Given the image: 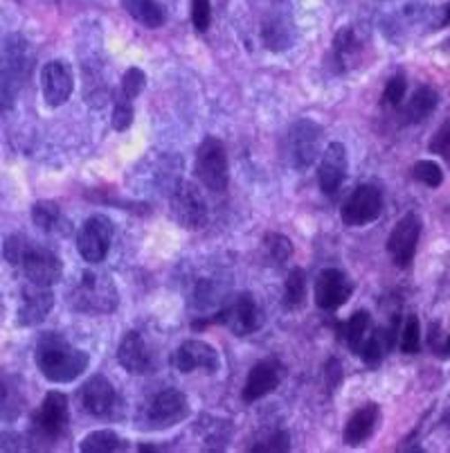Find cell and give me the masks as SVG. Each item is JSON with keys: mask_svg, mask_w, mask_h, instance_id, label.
I'll use <instances>...</instances> for the list:
<instances>
[{"mask_svg": "<svg viewBox=\"0 0 450 453\" xmlns=\"http://www.w3.org/2000/svg\"><path fill=\"white\" fill-rule=\"evenodd\" d=\"M77 397H80L81 409L93 418H109L118 403V393L104 374H93L90 379H86Z\"/></svg>", "mask_w": 450, "mask_h": 453, "instance_id": "cell-17", "label": "cell"}, {"mask_svg": "<svg viewBox=\"0 0 450 453\" xmlns=\"http://www.w3.org/2000/svg\"><path fill=\"white\" fill-rule=\"evenodd\" d=\"M119 303V294L111 275L97 271H81L70 294V304L84 314H111Z\"/></svg>", "mask_w": 450, "mask_h": 453, "instance_id": "cell-4", "label": "cell"}, {"mask_svg": "<svg viewBox=\"0 0 450 453\" xmlns=\"http://www.w3.org/2000/svg\"><path fill=\"white\" fill-rule=\"evenodd\" d=\"M169 208H172V217L179 221L183 228L198 230L203 228L208 221V203H205L203 195L198 192L196 185L180 180L179 185H173L172 196H169Z\"/></svg>", "mask_w": 450, "mask_h": 453, "instance_id": "cell-10", "label": "cell"}, {"mask_svg": "<svg viewBox=\"0 0 450 453\" xmlns=\"http://www.w3.org/2000/svg\"><path fill=\"white\" fill-rule=\"evenodd\" d=\"M441 424H444V426H450V409L446 411L444 418H441Z\"/></svg>", "mask_w": 450, "mask_h": 453, "instance_id": "cell-44", "label": "cell"}, {"mask_svg": "<svg viewBox=\"0 0 450 453\" xmlns=\"http://www.w3.org/2000/svg\"><path fill=\"white\" fill-rule=\"evenodd\" d=\"M34 359L41 374L52 384H70L74 379H80L90 364L88 352L70 345L57 332H48L41 336L36 343Z\"/></svg>", "mask_w": 450, "mask_h": 453, "instance_id": "cell-1", "label": "cell"}, {"mask_svg": "<svg viewBox=\"0 0 450 453\" xmlns=\"http://www.w3.org/2000/svg\"><path fill=\"white\" fill-rule=\"evenodd\" d=\"M378 422H381L378 403L370 402L365 406H361L352 418L347 419L345 434H342L345 444H349V447H361L362 442H367L374 435V431L378 428Z\"/></svg>", "mask_w": 450, "mask_h": 453, "instance_id": "cell-22", "label": "cell"}, {"mask_svg": "<svg viewBox=\"0 0 450 453\" xmlns=\"http://www.w3.org/2000/svg\"><path fill=\"white\" fill-rule=\"evenodd\" d=\"M444 26H450V5L444 10Z\"/></svg>", "mask_w": 450, "mask_h": 453, "instance_id": "cell-43", "label": "cell"}, {"mask_svg": "<svg viewBox=\"0 0 450 453\" xmlns=\"http://www.w3.org/2000/svg\"><path fill=\"white\" fill-rule=\"evenodd\" d=\"M25 409L23 386L19 379L0 374V419H16Z\"/></svg>", "mask_w": 450, "mask_h": 453, "instance_id": "cell-26", "label": "cell"}, {"mask_svg": "<svg viewBox=\"0 0 450 453\" xmlns=\"http://www.w3.org/2000/svg\"><path fill=\"white\" fill-rule=\"evenodd\" d=\"M131 125H133V102L119 97L113 109V129L126 131Z\"/></svg>", "mask_w": 450, "mask_h": 453, "instance_id": "cell-38", "label": "cell"}, {"mask_svg": "<svg viewBox=\"0 0 450 453\" xmlns=\"http://www.w3.org/2000/svg\"><path fill=\"white\" fill-rule=\"evenodd\" d=\"M358 50H361V43H358V36L354 27H345V30L338 32V36L333 39V57H336L338 70H345L354 64Z\"/></svg>", "mask_w": 450, "mask_h": 453, "instance_id": "cell-30", "label": "cell"}, {"mask_svg": "<svg viewBox=\"0 0 450 453\" xmlns=\"http://www.w3.org/2000/svg\"><path fill=\"white\" fill-rule=\"evenodd\" d=\"M347 179V150L342 142H332L327 151L322 154L320 167H317V180L320 189L327 196H336Z\"/></svg>", "mask_w": 450, "mask_h": 453, "instance_id": "cell-19", "label": "cell"}, {"mask_svg": "<svg viewBox=\"0 0 450 453\" xmlns=\"http://www.w3.org/2000/svg\"><path fill=\"white\" fill-rule=\"evenodd\" d=\"M437 104H439V93L432 86H419L403 106L401 118L406 125H419V122L428 120L435 113Z\"/></svg>", "mask_w": 450, "mask_h": 453, "instance_id": "cell-24", "label": "cell"}, {"mask_svg": "<svg viewBox=\"0 0 450 453\" xmlns=\"http://www.w3.org/2000/svg\"><path fill=\"white\" fill-rule=\"evenodd\" d=\"M399 348L403 354H416L421 349V323L415 314L406 316L399 327Z\"/></svg>", "mask_w": 450, "mask_h": 453, "instance_id": "cell-32", "label": "cell"}, {"mask_svg": "<svg viewBox=\"0 0 450 453\" xmlns=\"http://www.w3.org/2000/svg\"><path fill=\"white\" fill-rule=\"evenodd\" d=\"M34 52L23 35H10L0 50V111L14 106L16 95L32 75Z\"/></svg>", "mask_w": 450, "mask_h": 453, "instance_id": "cell-3", "label": "cell"}, {"mask_svg": "<svg viewBox=\"0 0 450 453\" xmlns=\"http://www.w3.org/2000/svg\"><path fill=\"white\" fill-rule=\"evenodd\" d=\"M396 336H399V319L392 320L387 327H371L370 336L365 339L362 348L358 349V357L367 365H378L385 359V354L392 352V348L396 345Z\"/></svg>", "mask_w": 450, "mask_h": 453, "instance_id": "cell-23", "label": "cell"}, {"mask_svg": "<svg viewBox=\"0 0 450 453\" xmlns=\"http://www.w3.org/2000/svg\"><path fill=\"white\" fill-rule=\"evenodd\" d=\"M408 93V81L403 75H394L385 84V90H383V104L392 106V109H399L406 100Z\"/></svg>", "mask_w": 450, "mask_h": 453, "instance_id": "cell-35", "label": "cell"}, {"mask_svg": "<svg viewBox=\"0 0 450 453\" xmlns=\"http://www.w3.org/2000/svg\"><path fill=\"white\" fill-rule=\"evenodd\" d=\"M354 282L338 269H324L316 280V304L324 311H336L352 298Z\"/></svg>", "mask_w": 450, "mask_h": 453, "instance_id": "cell-18", "label": "cell"}, {"mask_svg": "<svg viewBox=\"0 0 450 453\" xmlns=\"http://www.w3.org/2000/svg\"><path fill=\"white\" fill-rule=\"evenodd\" d=\"M212 323L225 325L237 336H250V334H255L263 325V311L259 309L253 294H241L237 296L234 303H230L228 307H223L217 316L203 320V323H194V327H205V325Z\"/></svg>", "mask_w": 450, "mask_h": 453, "instance_id": "cell-7", "label": "cell"}, {"mask_svg": "<svg viewBox=\"0 0 450 453\" xmlns=\"http://www.w3.org/2000/svg\"><path fill=\"white\" fill-rule=\"evenodd\" d=\"M3 255L14 269L25 275L27 282L52 287L64 275V265L55 253L36 242L27 240L25 234H10L3 246Z\"/></svg>", "mask_w": 450, "mask_h": 453, "instance_id": "cell-2", "label": "cell"}, {"mask_svg": "<svg viewBox=\"0 0 450 453\" xmlns=\"http://www.w3.org/2000/svg\"><path fill=\"white\" fill-rule=\"evenodd\" d=\"M189 418V402L180 390H163L149 399L140 413V424L144 431H164Z\"/></svg>", "mask_w": 450, "mask_h": 453, "instance_id": "cell-6", "label": "cell"}, {"mask_svg": "<svg viewBox=\"0 0 450 453\" xmlns=\"http://www.w3.org/2000/svg\"><path fill=\"white\" fill-rule=\"evenodd\" d=\"M55 307V294L43 284L27 282L20 291L19 303V325L20 327H34L41 325Z\"/></svg>", "mask_w": 450, "mask_h": 453, "instance_id": "cell-16", "label": "cell"}, {"mask_svg": "<svg viewBox=\"0 0 450 453\" xmlns=\"http://www.w3.org/2000/svg\"><path fill=\"white\" fill-rule=\"evenodd\" d=\"M322 127L313 120H297L286 134V160L295 170H309L317 158Z\"/></svg>", "mask_w": 450, "mask_h": 453, "instance_id": "cell-9", "label": "cell"}, {"mask_svg": "<svg viewBox=\"0 0 450 453\" xmlns=\"http://www.w3.org/2000/svg\"><path fill=\"white\" fill-rule=\"evenodd\" d=\"M291 449V440H288L286 431H275L272 435H268L262 444H255L250 451L255 453H279V451H288Z\"/></svg>", "mask_w": 450, "mask_h": 453, "instance_id": "cell-40", "label": "cell"}, {"mask_svg": "<svg viewBox=\"0 0 450 453\" xmlns=\"http://www.w3.org/2000/svg\"><path fill=\"white\" fill-rule=\"evenodd\" d=\"M439 354H441V357H450V336L446 339V343L439 348Z\"/></svg>", "mask_w": 450, "mask_h": 453, "instance_id": "cell-42", "label": "cell"}, {"mask_svg": "<svg viewBox=\"0 0 450 453\" xmlns=\"http://www.w3.org/2000/svg\"><path fill=\"white\" fill-rule=\"evenodd\" d=\"M327 377H329V390H336L338 384H340V377H342V372H340V361H338V359L329 361V365H327Z\"/></svg>", "mask_w": 450, "mask_h": 453, "instance_id": "cell-41", "label": "cell"}, {"mask_svg": "<svg viewBox=\"0 0 450 453\" xmlns=\"http://www.w3.org/2000/svg\"><path fill=\"white\" fill-rule=\"evenodd\" d=\"M68 399L59 390H50L41 402L39 411L32 415L30 438L43 447L57 442L68 428Z\"/></svg>", "mask_w": 450, "mask_h": 453, "instance_id": "cell-5", "label": "cell"}, {"mask_svg": "<svg viewBox=\"0 0 450 453\" xmlns=\"http://www.w3.org/2000/svg\"><path fill=\"white\" fill-rule=\"evenodd\" d=\"M126 440L119 438L113 431H93L80 444L81 453H118L126 451Z\"/></svg>", "mask_w": 450, "mask_h": 453, "instance_id": "cell-28", "label": "cell"}, {"mask_svg": "<svg viewBox=\"0 0 450 453\" xmlns=\"http://www.w3.org/2000/svg\"><path fill=\"white\" fill-rule=\"evenodd\" d=\"M122 7L131 19L138 20L140 26L149 27V30H158L167 20V14L158 0H122Z\"/></svg>", "mask_w": 450, "mask_h": 453, "instance_id": "cell-25", "label": "cell"}, {"mask_svg": "<svg viewBox=\"0 0 450 453\" xmlns=\"http://www.w3.org/2000/svg\"><path fill=\"white\" fill-rule=\"evenodd\" d=\"M263 249H266L268 257L275 262V265H286L293 255V244L286 234L279 233H268L263 237Z\"/></svg>", "mask_w": 450, "mask_h": 453, "instance_id": "cell-33", "label": "cell"}, {"mask_svg": "<svg viewBox=\"0 0 450 453\" xmlns=\"http://www.w3.org/2000/svg\"><path fill=\"white\" fill-rule=\"evenodd\" d=\"M284 377V368L278 361L266 359L253 365V370L248 372L246 386H243V399L246 402H257V399L266 397L272 390L278 388L279 381Z\"/></svg>", "mask_w": 450, "mask_h": 453, "instance_id": "cell-21", "label": "cell"}, {"mask_svg": "<svg viewBox=\"0 0 450 453\" xmlns=\"http://www.w3.org/2000/svg\"><path fill=\"white\" fill-rule=\"evenodd\" d=\"M381 212L383 192L377 185H358L340 210L345 226H352V228H362L371 221H377Z\"/></svg>", "mask_w": 450, "mask_h": 453, "instance_id": "cell-13", "label": "cell"}, {"mask_svg": "<svg viewBox=\"0 0 450 453\" xmlns=\"http://www.w3.org/2000/svg\"><path fill=\"white\" fill-rule=\"evenodd\" d=\"M172 365L180 372H194V370H205V372H217L221 368V357L217 348L205 341H185L176 352L172 354Z\"/></svg>", "mask_w": 450, "mask_h": 453, "instance_id": "cell-15", "label": "cell"}, {"mask_svg": "<svg viewBox=\"0 0 450 453\" xmlns=\"http://www.w3.org/2000/svg\"><path fill=\"white\" fill-rule=\"evenodd\" d=\"M113 242V221L106 214H93L77 233V250L88 265H99L109 255Z\"/></svg>", "mask_w": 450, "mask_h": 453, "instance_id": "cell-11", "label": "cell"}, {"mask_svg": "<svg viewBox=\"0 0 450 453\" xmlns=\"http://www.w3.org/2000/svg\"><path fill=\"white\" fill-rule=\"evenodd\" d=\"M118 361L131 374H147L154 368V354L140 332L124 334L118 345Z\"/></svg>", "mask_w": 450, "mask_h": 453, "instance_id": "cell-20", "label": "cell"}, {"mask_svg": "<svg viewBox=\"0 0 450 453\" xmlns=\"http://www.w3.org/2000/svg\"><path fill=\"white\" fill-rule=\"evenodd\" d=\"M144 86H147V75H144V70L135 68L133 65V68L126 70L122 77V97H126V100L133 102L135 97L142 93Z\"/></svg>", "mask_w": 450, "mask_h": 453, "instance_id": "cell-36", "label": "cell"}, {"mask_svg": "<svg viewBox=\"0 0 450 453\" xmlns=\"http://www.w3.org/2000/svg\"><path fill=\"white\" fill-rule=\"evenodd\" d=\"M421 230H423V221L416 212H408L392 228L390 237H387V253L399 269H408L415 262Z\"/></svg>", "mask_w": 450, "mask_h": 453, "instance_id": "cell-12", "label": "cell"}, {"mask_svg": "<svg viewBox=\"0 0 450 453\" xmlns=\"http://www.w3.org/2000/svg\"><path fill=\"white\" fill-rule=\"evenodd\" d=\"M370 332H371V319L367 311H356V314L347 320V323H342L340 327V336L345 339V343L349 345V349L356 354L358 349L362 348L367 336H370Z\"/></svg>", "mask_w": 450, "mask_h": 453, "instance_id": "cell-29", "label": "cell"}, {"mask_svg": "<svg viewBox=\"0 0 450 453\" xmlns=\"http://www.w3.org/2000/svg\"><path fill=\"white\" fill-rule=\"evenodd\" d=\"M196 176L212 192H223L228 188V154L221 140L208 135L196 151Z\"/></svg>", "mask_w": 450, "mask_h": 453, "instance_id": "cell-8", "label": "cell"}, {"mask_svg": "<svg viewBox=\"0 0 450 453\" xmlns=\"http://www.w3.org/2000/svg\"><path fill=\"white\" fill-rule=\"evenodd\" d=\"M304 296H307V278H304V271L293 269L288 273L286 282H284V303H286L288 309L302 307Z\"/></svg>", "mask_w": 450, "mask_h": 453, "instance_id": "cell-31", "label": "cell"}, {"mask_svg": "<svg viewBox=\"0 0 450 453\" xmlns=\"http://www.w3.org/2000/svg\"><path fill=\"white\" fill-rule=\"evenodd\" d=\"M41 90H43L45 104L52 109L64 106L74 90V77L70 65L61 59L48 61L41 68Z\"/></svg>", "mask_w": 450, "mask_h": 453, "instance_id": "cell-14", "label": "cell"}, {"mask_svg": "<svg viewBox=\"0 0 450 453\" xmlns=\"http://www.w3.org/2000/svg\"><path fill=\"white\" fill-rule=\"evenodd\" d=\"M428 150H431V154L441 156V158L448 160L450 163V118L439 127V129L435 131V135H432Z\"/></svg>", "mask_w": 450, "mask_h": 453, "instance_id": "cell-37", "label": "cell"}, {"mask_svg": "<svg viewBox=\"0 0 450 453\" xmlns=\"http://www.w3.org/2000/svg\"><path fill=\"white\" fill-rule=\"evenodd\" d=\"M32 221L34 226H39L43 233L50 234H68V219L61 212L59 203L55 201H39L32 208Z\"/></svg>", "mask_w": 450, "mask_h": 453, "instance_id": "cell-27", "label": "cell"}, {"mask_svg": "<svg viewBox=\"0 0 450 453\" xmlns=\"http://www.w3.org/2000/svg\"><path fill=\"white\" fill-rule=\"evenodd\" d=\"M192 23L198 32H208L212 23V3L210 0H192Z\"/></svg>", "mask_w": 450, "mask_h": 453, "instance_id": "cell-39", "label": "cell"}, {"mask_svg": "<svg viewBox=\"0 0 450 453\" xmlns=\"http://www.w3.org/2000/svg\"><path fill=\"white\" fill-rule=\"evenodd\" d=\"M412 179L423 183L426 188H439L444 183V170L435 160H419L412 165Z\"/></svg>", "mask_w": 450, "mask_h": 453, "instance_id": "cell-34", "label": "cell"}]
</instances>
